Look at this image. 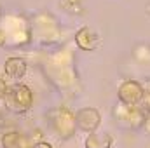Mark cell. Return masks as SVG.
Listing matches in <instances>:
<instances>
[{"mask_svg":"<svg viewBox=\"0 0 150 148\" xmlns=\"http://www.w3.org/2000/svg\"><path fill=\"white\" fill-rule=\"evenodd\" d=\"M51 122H52V127L54 131L58 132V136H63V138H70L74 134L75 129V115L68 108L65 106H59L51 113Z\"/></svg>","mask_w":150,"mask_h":148,"instance_id":"2","label":"cell"},{"mask_svg":"<svg viewBox=\"0 0 150 148\" xmlns=\"http://www.w3.org/2000/svg\"><path fill=\"white\" fill-rule=\"evenodd\" d=\"M112 136L108 132H91L86 138V148H110Z\"/></svg>","mask_w":150,"mask_h":148,"instance_id":"9","label":"cell"},{"mask_svg":"<svg viewBox=\"0 0 150 148\" xmlns=\"http://www.w3.org/2000/svg\"><path fill=\"white\" fill-rule=\"evenodd\" d=\"M5 92H7V84H5L4 78H0V99H4Z\"/></svg>","mask_w":150,"mask_h":148,"instance_id":"11","label":"cell"},{"mask_svg":"<svg viewBox=\"0 0 150 148\" xmlns=\"http://www.w3.org/2000/svg\"><path fill=\"white\" fill-rule=\"evenodd\" d=\"M75 40H77V45L84 51H94L100 44V38L96 37L89 28H80L75 35Z\"/></svg>","mask_w":150,"mask_h":148,"instance_id":"8","label":"cell"},{"mask_svg":"<svg viewBox=\"0 0 150 148\" xmlns=\"http://www.w3.org/2000/svg\"><path fill=\"white\" fill-rule=\"evenodd\" d=\"M115 118L129 127H140V125H143L145 113L138 106H127V105L119 103V106L115 108Z\"/></svg>","mask_w":150,"mask_h":148,"instance_id":"5","label":"cell"},{"mask_svg":"<svg viewBox=\"0 0 150 148\" xmlns=\"http://www.w3.org/2000/svg\"><path fill=\"white\" fill-rule=\"evenodd\" d=\"M100 124H101V117H100V111L96 108L86 106V108H80L75 113V125L84 132H89V134L96 132Z\"/></svg>","mask_w":150,"mask_h":148,"instance_id":"3","label":"cell"},{"mask_svg":"<svg viewBox=\"0 0 150 148\" xmlns=\"http://www.w3.org/2000/svg\"><path fill=\"white\" fill-rule=\"evenodd\" d=\"M0 145L2 148H28V141L19 131H7L2 134Z\"/></svg>","mask_w":150,"mask_h":148,"instance_id":"7","label":"cell"},{"mask_svg":"<svg viewBox=\"0 0 150 148\" xmlns=\"http://www.w3.org/2000/svg\"><path fill=\"white\" fill-rule=\"evenodd\" d=\"M143 98V87L136 80H126L119 87V101L120 105L136 106Z\"/></svg>","mask_w":150,"mask_h":148,"instance_id":"4","label":"cell"},{"mask_svg":"<svg viewBox=\"0 0 150 148\" xmlns=\"http://www.w3.org/2000/svg\"><path fill=\"white\" fill-rule=\"evenodd\" d=\"M143 98H142V103H143V110L150 111V80H147L143 85Z\"/></svg>","mask_w":150,"mask_h":148,"instance_id":"10","label":"cell"},{"mask_svg":"<svg viewBox=\"0 0 150 148\" xmlns=\"http://www.w3.org/2000/svg\"><path fill=\"white\" fill-rule=\"evenodd\" d=\"M7 110L12 113H26L33 105V92L25 84H14L7 87V92L4 96Z\"/></svg>","mask_w":150,"mask_h":148,"instance_id":"1","label":"cell"},{"mask_svg":"<svg viewBox=\"0 0 150 148\" xmlns=\"http://www.w3.org/2000/svg\"><path fill=\"white\" fill-rule=\"evenodd\" d=\"M4 72L9 78L12 80H18V78H23L25 73H26V61L21 59V58H7L5 65H4Z\"/></svg>","mask_w":150,"mask_h":148,"instance_id":"6","label":"cell"},{"mask_svg":"<svg viewBox=\"0 0 150 148\" xmlns=\"http://www.w3.org/2000/svg\"><path fill=\"white\" fill-rule=\"evenodd\" d=\"M30 148H52V145L47 143V141H38V143H35L33 147H30Z\"/></svg>","mask_w":150,"mask_h":148,"instance_id":"12","label":"cell"}]
</instances>
